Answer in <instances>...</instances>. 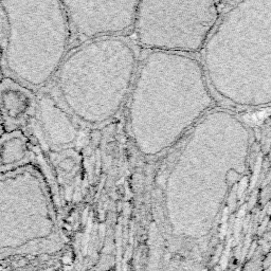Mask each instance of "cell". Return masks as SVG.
Wrapping results in <instances>:
<instances>
[{
    "label": "cell",
    "mask_w": 271,
    "mask_h": 271,
    "mask_svg": "<svg viewBox=\"0 0 271 271\" xmlns=\"http://www.w3.org/2000/svg\"><path fill=\"white\" fill-rule=\"evenodd\" d=\"M213 89L241 108L271 106V1L234 2L205 47Z\"/></svg>",
    "instance_id": "6da1fadb"
},
{
    "label": "cell",
    "mask_w": 271,
    "mask_h": 271,
    "mask_svg": "<svg viewBox=\"0 0 271 271\" xmlns=\"http://www.w3.org/2000/svg\"><path fill=\"white\" fill-rule=\"evenodd\" d=\"M90 40L69 54L58 71V90L78 120L98 124L119 112L137 70V54L123 36Z\"/></svg>",
    "instance_id": "7a4b0ae2"
},
{
    "label": "cell",
    "mask_w": 271,
    "mask_h": 271,
    "mask_svg": "<svg viewBox=\"0 0 271 271\" xmlns=\"http://www.w3.org/2000/svg\"><path fill=\"white\" fill-rule=\"evenodd\" d=\"M214 1H139L134 31L154 52L196 53L206 47L225 12Z\"/></svg>",
    "instance_id": "3957f363"
},
{
    "label": "cell",
    "mask_w": 271,
    "mask_h": 271,
    "mask_svg": "<svg viewBox=\"0 0 271 271\" xmlns=\"http://www.w3.org/2000/svg\"><path fill=\"white\" fill-rule=\"evenodd\" d=\"M70 32L83 42L119 38L134 30L139 1H61Z\"/></svg>",
    "instance_id": "277c9868"
},
{
    "label": "cell",
    "mask_w": 271,
    "mask_h": 271,
    "mask_svg": "<svg viewBox=\"0 0 271 271\" xmlns=\"http://www.w3.org/2000/svg\"><path fill=\"white\" fill-rule=\"evenodd\" d=\"M36 110L45 137L52 145L64 146L72 143L77 136V128L69 115L65 113L48 94L38 97Z\"/></svg>",
    "instance_id": "5b68a950"
},
{
    "label": "cell",
    "mask_w": 271,
    "mask_h": 271,
    "mask_svg": "<svg viewBox=\"0 0 271 271\" xmlns=\"http://www.w3.org/2000/svg\"><path fill=\"white\" fill-rule=\"evenodd\" d=\"M38 98L28 87L12 77L2 76L1 109L2 124H20L36 109Z\"/></svg>",
    "instance_id": "8992f818"
},
{
    "label": "cell",
    "mask_w": 271,
    "mask_h": 271,
    "mask_svg": "<svg viewBox=\"0 0 271 271\" xmlns=\"http://www.w3.org/2000/svg\"><path fill=\"white\" fill-rule=\"evenodd\" d=\"M19 129L8 132V138L1 140V160L2 168L5 164L19 162L27 154V143Z\"/></svg>",
    "instance_id": "52a82bcc"
},
{
    "label": "cell",
    "mask_w": 271,
    "mask_h": 271,
    "mask_svg": "<svg viewBox=\"0 0 271 271\" xmlns=\"http://www.w3.org/2000/svg\"><path fill=\"white\" fill-rule=\"evenodd\" d=\"M258 247L262 249V251L264 252L265 255H266L268 252L271 250V221L269 223L268 227L266 228V230H265V232L263 234Z\"/></svg>",
    "instance_id": "ba28073f"
},
{
    "label": "cell",
    "mask_w": 271,
    "mask_h": 271,
    "mask_svg": "<svg viewBox=\"0 0 271 271\" xmlns=\"http://www.w3.org/2000/svg\"><path fill=\"white\" fill-rule=\"evenodd\" d=\"M262 271H271V250L264 257Z\"/></svg>",
    "instance_id": "9c48e42d"
},
{
    "label": "cell",
    "mask_w": 271,
    "mask_h": 271,
    "mask_svg": "<svg viewBox=\"0 0 271 271\" xmlns=\"http://www.w3.org/2000/svg\"><path fill=\"white\" fill-rule=\"evenodd\" d=\"M270 221H271V215H270Z\"/></svg>",
    "instance_id": "30bf717a"
}]
</instances>
